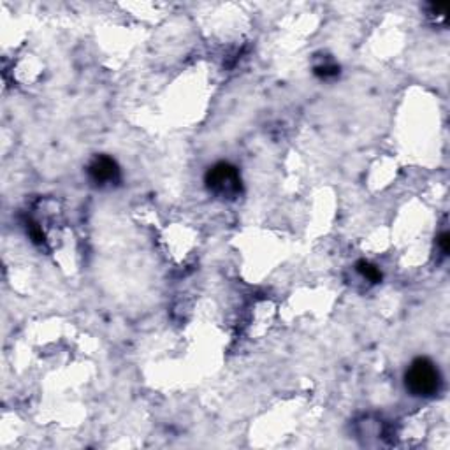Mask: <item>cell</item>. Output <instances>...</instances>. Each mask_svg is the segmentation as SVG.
I'll return each instance as SVG.
<instances>
[{
  "label": "cell",
  "mask_w": 450,
  "mask_h": 450,
  "mask_svg": "<svg viewBox=\"0 0 450 450\" xmlns=\"http://www.w3.org/2000/svg\"><path fill=\"white\" fill-rule=\"evenodd\" d=\"M405 387L412 396L433 398L442 389V375L431 359L417 357L405 373Z\"/></svg>",
  "instance_id": "cell-1"
},
{
  "label": "cell",
  "mask_w": 450,
  "mask_h": 450,
  "mask_svg": "<svg viewBox=\"0 0 450 450\" xmlns=\"http://www.w3.org/2000/svg\"><path fill=\"white\" fill-rule=\"evenodd\" d=\"M206 189L218 199L233 201L240 197L243 185H241V176L238 167L229 162H217L210 167L204 176Z\"/></svg>",
  "instance_id": "cell-2"
},
{
  "label": "cell",
  "mask_w": 450,
  "mask_h": 450,
  "mask_svg": "<svg viewBox=\"0 0 450 450\" xmlns=\"http://www.w3.org/2000/svg\"><path fill=\"white\" fill-rule=\"evenodd\" d=\"M88 178L95 187H112L118 185L122 180L120 166L117 160L108 155H97L90 164H88Z\"/></svg>",
  "instance_id": "cell-3"
},
{
  "label": "cell",
  "mask_w": 450,
  "mask_h": 450,
  "mask_svg": "<svg viewBox=\"0 0 450 450\" xmlns=\"http://www.w3.org/2000/svg\"><path fill=\"white\" fill-rule=\"evenodd\" d=\"M356 268L357 271H359V275L363 276V278H366L368 282H371V284H378V282H382V271L377 268V266L371 264V262L359 261Z\"/></svg>",
  "instance_id": "cell-4"
},
{
  "label": "cell",
  "mask_w": 450,
  "mask_h": 450,
  "mask_svg": "<svg viewBox=\"0 0 450 450\" xmlns=\"http://www.w3.org/2000/svg\"><path fill=\"white\" fill-rule=\"evenodd\" d=\"M315 74L322 80H329V78H334L340 74V67L334 66V64H324V66L315 67Z\"/></svg>",
  "instance_id": "cell-5"
},
{
  "label": "cell",
  "mask_w": 450,
  "mask_h": 450,
  "mask_svg": "<svg viewBox=\"0 0 450 450\" xmlns=\"http://www.w3.org/2000/svg\"><path fill=\"white\" fill-rule=\"evenodd\" d=\"M438 245H440V248H442V252H443V255H447L449 254V234L447 233H443L442 236L438 238Z\"/></svg>",
  "instance_id": "cell-6"
}]
</instances>
